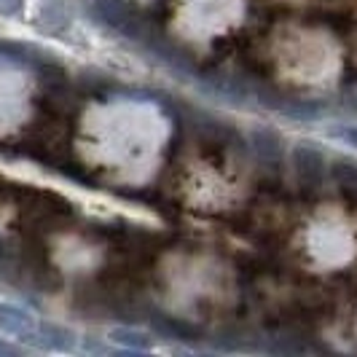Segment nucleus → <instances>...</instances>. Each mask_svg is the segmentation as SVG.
I'll return each instance as SVG.
<instances>
[{
	"instance_id": "obj_5",
	"label": "nucleus",
	"mask_w": 357,
	"mask_h": 357,
	"mask_svg": "<svg viewBox=\"0 0 357 357\" xmlns=\"http://www.w3.org/2000/svg\"><path fill=\"white\" fill-rule=\"evenodd\" d=\"M250 148L264 161H277L282 156V137L274 129H255L250 135Z\"/></svg>"
},
{
	"instance_id": "obj_1",
	"label": "nucleus",
	"mask_w": 357,
	"mask_h": 357,
	"mask_svg": "<svg viewBox=\"0 0 357 357\" xmlns=\"http://www.w3.org/2000/svg\"><path fill=\"white\" fill-rule=\"evenodd\" d=\"M91 14L97 22H102L105 27H110L113 33L124 38H132V40H145V24L137 14H132L124 3L119 0H94L91 3Z\"/></svg>"
},
{
	"instance_id": "obj_10",
	"label": "nucleus",
	"mask_w": 357,
	"mask_h": 357,
	"mask_svg": "<svg viewBox=\"0 0 357 357\" xmlns=\"http://www.w3.org/2000/svg\"><path fill=\"white\" fill-rule=\"evenodd\" d=\"M328 137H336V140H341V143L357 148V126H349V124L328 126Z\"/></svg>"
},
{
	"instance_id": "obj_9",
	"label": "nucleus",
	"mask_w": 357,
	"mask_h": 357,
	"mask_svg": "<svg viewBox=\"0 0 357 357\" xmlns=\"http://www.w3.org/2000/svg\"><path fill=\"white\" fill-rule=\"evenodd\" d=\"M274 107H280L285 116L301 119V121L322 116V105H314V102H274Z\"/></svg>"
},
{
	"instance_id": "obj_4",
	"label": "nucleus",
	"mask_w": 357,
	"mask_h": 357,
	"mask_svg": "<svg viewBox=\"0 0 357 357\" xmlns=\"http://www.w3.org/2000/svg\"><path fill=\"white\" fill-rule=\"evenodd\" d=\"M36 322H38L36 317L27 314L24 309H19V306H14V304H0V331L14 333V336L22 339Z\"/></svg>"
},
{
	"instance_id": "obj_6",
	"label": "nucleus",
	"mask_w": 357,
	"mask_h": 357,
	"mask_svg": "<svg viewBox=\"0 0 357 357\" xmlns=\"http://www.w3.org/2000/svg\"><path fill=\"white\" fill-rule=\"evenodd\" d=\"M151 325H153L159 333L169 336V339H180V341L197 339V336H194V328L185 325V322L175 320V317H151Z\"/></svg>"
},
{
	"instance_id": "obj_11",
	"label": "nucleus",
	"mask_w": 357,
	"mask_h": 357,
	"mask_svg": "<svg viewBox=\"0 0 357 357\" xmlns=\"http://www.w3.org/2000/svg\"><path fill=\"white\" fill-rule=\"evenodd\" d=\"M24 6V0H0V14L11 17V14H19Z\"/></svg>"
},
{
	"instance_id": "obj_13",
	"label": "nucleus",
	"mask_w": 357,
	"mask_h": 357,
	"mask_svg": "<svg viewBox=\"0 0 357 357\" xmlns=\"http://www.w3.org/2000/svg\"><path fill=\"white\" fill-rule=\"evenodd\" d=\"M14 352H17L14 347H8V344H3V341H0V355H14Z\"/></svg>"
},
{
	"instance_id": "obj_8",
	"label": "nucleus",
	"mask_w": 357,
	"mask_h": 357,
	"mask_svg": "<svg viewBox=\"0 0 357 357\" xmlns=\"http://www.w3.org/2000/svg\"><path fill=\"white\" fill-rule=\"evenodd\" d=\"M333 180L339 183L347 194H357V164L347 159H336V164H333Z\"/></svg>"
},
{
	"instance_id": "obj_3",
	"label": "nucleus",
	"mask_w": 357,
	"mask_h": 357,
	"mask_svg": "<svg viewBox=\"0 0 357 357\" xmlns=\"http://www.w3.org/2000/svg\"><path fill=\"white\" fill-rule=\"evenodd\" d=\"M293 169L304 188H320L322 175H325V159L320 151H314L309 145H298L293 151Z\"/></svg>"
},
{
	"instance_id": "obj_12",
	"label": "nucleus",
	"mask_w": 357,
	"mask_h": 357,
	"mask_svg": "<svg viewBox=\"0 0 357 357\" xmlns=\"http://www.w3.org/2000/svg\"><path fill=\"white\" fill-rule=\"evenodd\" d=\"M11 264H14V252L8 250V245H6V242H0V271H6Z\"/></svg>"
},
{
	"instance_id": "obj_7",
	"label": "nucleus",
	"mask_w": 357,
	"mask_h": 357,
	"mask_svg": "<svg viewBox=\"0 0 357 357\" xmlns=\"http://www.w3.org/2000/svg\"><path fill=\"white\" fill-rule=\"evenodd\" d=\"M110 341L119 344V347H129V349H151L153 347V341L140 331H135V328H113Z\"/></svg>"
},
{
	"instance_id": "obj_2",
	"label": "nucleus",
	"mask_w": 357,
	"mask_h": 357,
	"mask_svg": "<svg viewBox=\"0 0 357 357\" xmlns=\"http://www.w3.org/2000/svg\"><path fill=\"white\" fill-rule=\"evenodd\" d=\"M24 344L38 347V349H52V352H70L73 349V333L65 331L62 325H52V322H36L24 336Z\"/></svg>"
}]
</instances>
